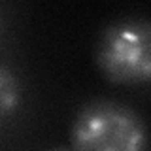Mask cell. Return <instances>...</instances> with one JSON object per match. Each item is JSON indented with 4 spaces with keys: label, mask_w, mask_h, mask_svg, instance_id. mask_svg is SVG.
<instances>
[{
    "label": "cell",
    "mask_w": 151,
    "mask_h": 151,
    "mask_svg": "<svg viewBox=\"0 0 151 151\" xmlns=\"http://www.w3.org/2000/svg\"><path fill=\"white\" fill-rule=\"evenodd\" d=\"M49 151H74V149H68V147H55V149H49Z\"/></svg>",
    "instance_id": "obj_4"
},
{
    "label": "cell",
    "mask_w": 151,
    "mask_h": 151,
    "mask_svg": "<svg viewBox=\"0 0 151 151\" xmlns=\"http://www.w3.org/2000/svg\"><path fill=\"white\" fill-rule=\"evenodd\" d=\"M74 151H147V127L140 113L115 100H91L70 129Z\"/></svg>",
    "instance_id": "obj_1"
},
{
    "label": "cell",
    "mask_w": 151,
    "mask_h": 151,
    "mask_svg": "<svg viewBox=\"0 0 151 151\" xmlns=\"http://www.w3.org/2000/svg\"><path fill=\"white\" fill-rule=\"evenodd\" d=\"M96 66L111 83H149L151 21L123 19L106 27L96 44Z\"/></svg>",
    "instance_id": "obj_2"
},
{
    "label": "cell",
    "mask_w": 151,
    "mask_h": 151,
    "mask_svg": "<svg viewBox=\"0 0 151 151\" xmlns=\"http://www.w3.org/2000/svg\"><path fill=\"white\" fill-rule=\"evenodd\" d=\"M0 28H2V23H0Z\"/></svg>",
    "instance_id": "obj_5"
},
{
    "label": "cell",
    "mask_w": 151,
    "mask_h": 151,
    "mask_svg": "<svg viewBox=\"0 0 151 151\" xmlns=\"http://www.w3.org/2000/svg\"><path fill=\"white\" fill-rule=\"evenodd\" d=\"M21 81L13 70L0 63V117L13 113L21 104Z\"/></svg>",
    "instance_id": "obj_3"
}]
</instances>
